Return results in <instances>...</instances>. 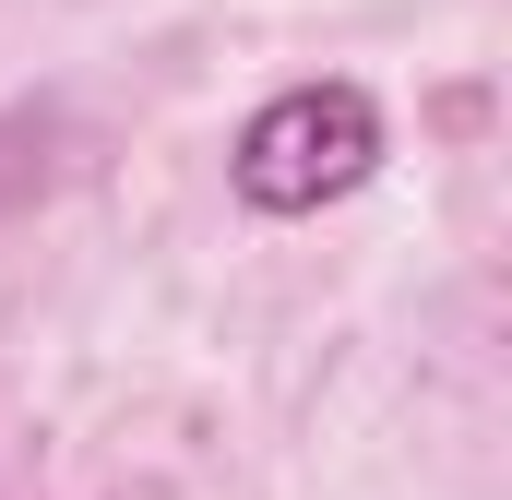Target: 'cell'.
<instances>
[{"mask_svg":"<svg viewBox=\"0 0 512 500\" xmlns=\"http://www.w3.org/2000/svg\"><path fill=\"white\" fill-rule=\"evenodd\" d=\"M370 167H382V108H370L358 84H286V96H262L251 120H239V143H227V179H239L251 215H322V203H346Z\"/></svg>","mask_w":512,"mask_h":500,"instance_id":"obj_1","label":"cell"}]
</instances>
